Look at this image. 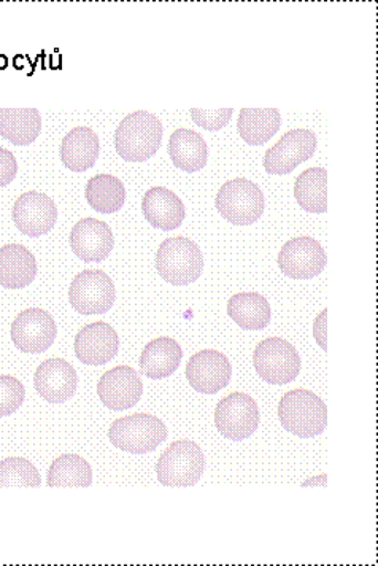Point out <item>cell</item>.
I'll use <instances>...</instances> for the list:
<instances>
[{
	"instance_id": "obj_1",
	"label": "cell",
	"mask_w": 378,
	"mask_h": 566,
	"mask_svg": "<svg viewBox=\"0 0 378 566\" xmlns=\"http://www.w3.org/2000/svg\"><path fill=\"white\" fill-rule=\"evenodd\" d=\"M279 419L294 437L315 438L328 427V408L314 391L297 388L280 399Z\"/></svg>"
},
{
	"instance_id": "obj_2",
	"label": "cell",
	"mask_w": 378,
	"mask_h": 566,
	"mask_svg": "<svg viewBox=\"0 0 378 566\" xmlns=\"http://www.w3.org/2000/svg\"><path fill=\"white\" fill-rule=\"evenodd\" d=\"M162 123L150 112L127 115L115 130L116 154L125 161L144 163L161 147Z\"/></svg>"
},
{
	"instance_id": "obj_3",
	"label": "cell",
	"mask_w": 378,
	"mask_h": 566,
	"mask_svg": "<svg viewBox=\"0 0 378 566\" xmlns=\"http://www.w3.org/2000/svg\"><path fill=\"white\" fill-rule=\"evenodd\" d=\"M156 271L170 285H191L203 272L201 249L188 238L166 239L156 253Z\"/></svg>"
},
{
	"instance_id": "obj_4",
	"label": "cell",
	"mask_w": 378,
	"mask_h": 566,
	"mask_svg": "<svg viewBox=\"0 0 378 566\" xmlns=\"http://www.w3.org/2000/svg\"><path fill=\"white\" fill-rule=\"evenodd\" d=\"M166 423L151 413H134L115 420L108 430V439L115 449L144 455L156 451L167 439Z\"/></svg>"
},
{
	"instance_id": "obj_5",
	"label": "cell",
	"mask_w": 378,
	"mask_h": 566,
	"mask_svg": "<svg viewBox=\"0 0 378 566\" xmlns=\"http://www.w3.org/2000/svg\"><path fill=\"white\" fill-rule=\"evenodd\" d=\"M203 470L202 449L188 439L172 442L156 463V476L166 488H192L201 481Z\"/></svg>"
},
{
	"instance_id": "obj_6",
	"label": "cell",
	"mask_w": 378,
	"mask_h": 566,
	"mask_svg": "<svg viewBox=\"0 0 378 566\" xmlns=\"http://www.w3.org/2000/svg\"><path fill=\"white\" fill-rule=\"evenodd\" d=\"M218 213L235 227H250L264 213V195L254 181H227L217 195Z\"/></svg>"
},
{
	"instance_id": "obj_7",
	"label": "cell",
	"mask_w": 378,
	"mask_h": 566,
	"mask_svg": "<svg viewBox=\"0 0 378 566\" xmlns=\"http://www.w3.org/2000/svg\"><path fill=\"white\" fill-rule=\"evenodd\" d=\"M254 369L269 386H286L301 373L296 347L282 337H269L258 344L253 354Z\"/></svg>"
},
{
	"instance_id": "obj_8",
	"label": "cell",
	"mask_w": 378,
	"mask_h": 566,
	"mask_svg": "<svg viewBox=\"0 0 378 566\" xmlns=\"http://www.w3.org/2000/svg\"><path fill=\"white\" fill-rule=\"evenodd\" d=\"M116 300L115 283L104 271L80 272L69 289L72 310L82 315L107 314Z\"/></svg>"
},
{
	"instance_id": "obj_9",
	"label": "cell",
	"mask_w": 378,
	"mask_h": 566,
	"mask_svg": "<svg viewBox=\"0 0 378 566\" xmlns=\"http://www.w3.org/2000/svg\"><path fill=\"white\" fill-rule=\"evenodd\" d=\"M214 427L221 437L243 441L253 437L260 427V408L250 395L234 394L221 399L214 411Z\"/></svg>"
},
{
	"instance_id": "obj_10",
	"label": "cell",
	"mask_w": 378,
	"mask_h": 566,
	"mask_svg": "<svg viewBox=\"0 0 378 566\" xmlns=\"http://www.w3.org/2000/svg\"><path fill=\"white\" fill-rule=\"evenodd\" d=\"M13 346L23 354L39 355L53 346L57 326L49 312L32 307L18 314L10 329Z\"/></svg>"
},
{
	"instance_id": "obj_11",
	"label": "cell",
	"mask_w": 378,
	"mask_h": 566,
	"mask_svg": "<svg viewBox=\"0 0 378 566\" xmlns=\"http://www.w3.org/2000/svg\"><path fill=\"white\" fill-rule=\"evenodd\" d=\"M328 256L314 238H294L280 250L279 268L294 281H311L325 271Z\"/></svg>"
},
{
	"instance_id": "obj_12",
	"label": "cell",
	"mask_w": 378,
	"mask_h": 566,
	"mask_svg": "<svg viewBox=\"0 0 378 566\" xmlns=\"http://www.w3.org/2000/svg\"><path fill=\"white\" fill-rule=\"evenodd\" d=\"M316 150V136L308 129L288 130L264 155V169L271 176H286L301 163L307 161Z\"/></svg>"
},
{
	"instance_id": "obj_13",
	"label": "cell",
	"mask_w": 378,
	"mask_h": 566,
	"mask_svg": "<svg viewBox=\"0 0 378 566\" xmlns=\"http://www.w3.org/2000/svg\"><path fill=\"white\" fill-rule=\"evenodd\" d=\"M185 373L189 386L198 394L217 395L231 382L232 366L227 355L207 348L189 358Z\"/></svg>"
},
{
	"instance_id": "obj_14",
	"label": "cell",
	"mask_w": 378,
	"mask_h": 566,
	"mask_svg": "<svg viewBox=\"0 0 378 566\" xmlns=\"http://www.w3.org/2000/svg\"><path fill=\"white\" fill-rule=\"evenodd\" d=\"M97 395L102 405L111 411L133 409L144 395L140 376L130 366H116L101 377Z\"/></svg>"
},
{
	"instance_id": "obj_15",
	"label": "cell",
	"mask_w": 378,
	"mask_h": 566,
	"mask_svg": "<svg viewBox=\"0 0 378 566\" xmlns=\"http://www.w3.org/2000/svg\"><path fill=\"white\" fill-rule=\"evenodd\" d=\"M13 223L29 238L49 234L57 220V207L53 199L39 191H28L13 206Z\"/></svg>"
},
{
	"instance_id": "obj_16",
	"label": "cell",
	"mask_w": 378,
	"mask_h": 566,
	"mask_svg": "<svg viewBox=\"0 0 378 566\" xmlns=\"http://www.w3.org/2000/svg\"><path fill=\"white\" fill-rule=\"evenodd\" d=\"M119 350V337L114 326L105 322L83 326L75 337L76 360L88 366L107 365Z\"/></svg>"
},
{
	"instance_id": "obj_17",
	"label": "cell",
	"mask_w": 378,
	"mask_h": 566,
	"mask_svg": "<svg viewBox=\"0 0 378 566\" xmlns=\"http://www.w3.org/2000/svg\"><path fill=\"white\" fill-rule=\"evenodd\" d=\"M69 244L80 260L86 263H101L107 260L114 250V232L105 221L83 219L72 228Z\"/></svg>"
},
{
	"instance_id": "obj_18",
	"label": "cell",
	"mask_w": 378,
	"mask_h": 566,
	"mask_svg": "<svg viewBox=\"0 0 378 566\" xmlns=\"http://www.w3.org/2000/svg\"><path fill=\"white\" fill-rule=\"evenodd\" d=\"M34 386L40 398L51 405H63L74 397L78 387V376L71 363L61 358H51L39 366L34 376Z\"/></svg>"
},
{
	"instance_id": "obj_19",
	"label": "cell",
	"mask_w": 378,
	"mask_h": 566,
	"mask_svg": "<svg viewBox=\"0 0 378 566\" xmlns=\"http://www.w3.org/2000/svg\"><path fill=\"white\" fill-rule=\"evenodd\" d=\"M141 212L153 228L161 231L177 230L187 216L181 199L165 187L150 188L145 193Z\"/></svg>"
},
{
	"instance_id": "obj_20",
	"label": "cell",
	"mask_w": 378,
	"mask_h": 566,
	"mask_svg": "<svg viewBox=\"0 0 378 566\" xmlns=\"http://www.w3.org/2000/svg\"><path fill=\"white\" fill-rule=\"evenodd\" d=\"M183 350L172 337H158L145 346L140 355V373L153 380L167 379L180 368Z\"/></svg>"
},
{
	"instance_id": "obj_21",
	"label": "cell",
	"mask_w": 378,
	"mask_h": 566,
	"mask_svg": "<svg viewBox=\"0 0 378 566\" xmlns=\"http://www.w3.org/2000/svg\"><path fill=\"white\" fill-rule=\"evenodd\" d=\"M38 277V261L24 245L9 244L0 249V285L21 290Z\"/></svg>"
},
{
	"instance_id": "obj_22",
	"label": "cell",
	"mask_w": 378,
	"mask_h": 566,
	"mask_svg": "<svg viewBox=\"0 0 378 566\" xmlns=\"http://www.w3.org/2000/svg\"><path fill=\"white\" fill-rule=\"evenodd\" d=\"M99 137L86 126L72 129L61 144V161L72 172H86L99 158Z\"/></svg>"
},
{
	"instance_id": "obj_23",
	"label": "cell",
	"mask_w": 378,
	"mask_h": 566,
	"mask_svg": "<svg viewBox=\"0 0 378 566\" xmlns=\"http://www.w3.org/2000/svg\"><path fill=\"white\" fill-rule=\"evenodd\" d=\"M169 156L177 169L198 172L206 168L209 148L201 134L191 129H178L170 136Z\"/></svg>"
},
{
	"instance_id": "obj_24",
	"label": "cell",
	"mask_w": 378,
	"mask_h": 566,
	"mask_svg": "<svg viewBox=\"0 0 378 566\" xmlns=\"http://www.w3.org/2000/svg\"><path fill=\"white\" fill-rule=\"evenodd\" d=\"M42 130L38 108H0V136L18 147L31 145Z\"/></svg>"
},
{
	"instance_id": "obj_25",
	"label": "cell",
	"mask_w": 378,
	"mask_h": 566,
	"mask_svg": "<svg viewBox=\"0 0 378 566\" xmlns=\"http://www.w3.org/2000/svg\"><path fill=\"white\" fill-rule=\"evenodd\" d=\"M228 315L245 332H261L271 323L267 300L258 293H239L229 300Z\"/></svg>"
},
{
	"instance_id": "obj_26",
	"label": "cell",
	"mask_w": 378,
	"mask_h": 566,
	"mask_svg": "<svg viewBox=\"0 0 378 566\" xmlns=\"http://www.w3.org/2000/svg\"><path fill=\"white\" fill-rule=\"evenodd\" d=\"M282 118L277 108H242L238 129L240 137L249 145L267 144L280 130Z\"/></svg>"
},
{
	"instance_id": "obj_27",
	"label": "cell",
	"mask_w": 378,
	"mask_h": 566,
	"mask_svg": "<svg viewBox=\"0 0 378 566\" xmlns=\"http://www.w3.org/2000/svg\"><path fill=\"white\" fill-rule=\"evenodd\" d=\"M294 198L308 213L328 212V170H304L294 184Z\"/></svg>"
},
{
	"instance_id": "obj_28",
	"label": "cell",
	"mask_w": 378,
	"mask_h": 566,
	"mask_svg": "<svg viewBox=\"0 0 378 566\" xmlns=\"http://www.w3.org/2000/svg\"><path fill=\"white\" fill-rule=\"evenodd\" d=\"M86 201L96 212L111 213L118 212L126 202V188L123 181L116 179L111 174H101L93 177L86 185Z\"/></svg>"
},
{
	"instance_id": "obj_29",
	"label": "cell",
	"mask_w": 378,
	"mask_h": 566,
	"mask_svg": "<svg viewBox=\"0 0 378 566\" xmlns=\"http://www.w3.org/2000/svg\"><path fill=\"white\" fill-rule=\"evenodd\" d=\"M46 482L49 488H91L93 470L82 457L67 453L51 463Z\"/></svg>"
},
{
	"instance_id": "obj_30",
	"label": "cell",
	"mask_w": 378,
	"mask_h": 566,
	"mask_svg": "<svg viewBox=\"0 0 378 566\" xmlns=\"http://www.w3.org/2000/svg\"><path fill=\"white\" fill-rule=\"evenodd\" d=\"M38 468L29 460L13 457L0 462V488H40Z\"/></svg>"
},
{
	"instance_id": "obj_31",
	"label": "cell",
	"mask_w": 378,
	"mask_h": 566,
	"mask_svg": "<svg viewBox=\"0 0 378 566\" xmlns=\"http://www.w3.org/2000/svg\"><path fill=\"white\" fill-rule=\"evenodd\" d=\"M25 388L17 377L0 376V417L13 416L23 406Z\"/></svg>"
},
{
	"instance_id": "obj_32",
	"label": "cell",
	"mask_w": 378,
	"mask_h": 566,
	"mask_svg": "<svg viewBox=\"0 0 378 566\" xmlns=\"http://www.w3.org/2000/svg\"><path fill=\"white\" fill-rule=\"evenodd\" d=\"M234 114L232 108H220V111H201V108H191V118L196 125L206 130H220L231 122Z\"/></svg>"
},
{
	"instance_id": "obj_33",
	"label": "cell",
	"mask_w": 378,
	"mask_h": 566,
	"mask_svg": "<svg viewBox=\"0 0 378 566\" xmlns=\"http://www.w3.org/2000/svg\"><path fill=\"white\" fill-rule=\"evenodd\" d=\"M18 174L17 158L12 151L0 147V188L12 184Z\"/></svg>"
},
{
	"instance_id": "obj_34",
	"label": "cell",
	"mask_w": 378,
	"mask_h": 566,
	"mask_svg": "<svg viewBox=\"0 0 378 566\" xmlns=\"http://www.w3.org/2000/svg\"><path fill=\"white\" fill-rule=\"evenodd\" d=\"M314 336L318 347L328 352V310L322 312L314 323Z\"/></svg>"
}]
</instances>
